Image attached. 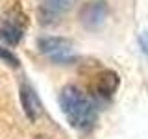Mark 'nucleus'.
<instances>
[{
  "mask_svg": "<svg viewBox=\"0 0 148 139\" xmlns=\"http://www.w3.org/2000/svg\"><path fill=\"white\" fill-rule=\"evenodd\" d=\"M39 52L56 65H71L78 59L72 43L65 37H41L37 41Z\"/></svg>",
  "mask_w": 148,
  "mask_h": 139,
  "instance_id": "nucleus-2",
  "label": "nucleus"
},
{
  "mask_svg": "<svg viewBox=\"0 0 148 139\" xmlns=\"http://www.w3.org/2000/svg\"><path fill=\"white\" fill-rule=\"evenodd\" d=\"M108 13H109V8H108V2H106V0H92V2L85 4V8L82 9L80 21L85 28L96 30V28H100L106 22Z\"/></svg>",
  "mask_w": 148,
  "mask_h": 139,
  "instance_id": "nucleus-5",
  "label": "nucleus"
},
{
  "mask_svg": "<svg viewBox=\"0 0 148 139\" xmlns=\"http://www.w3.org/2000/svg\"><path fill=\"white\" fill-rule=\"evenodd\" d=\"M0 59H4V61L9 63L11 67H18V58L15 54H11L8 48H0Z\"/></svg>",
  "mask_w": 148,
  "mask_h": 139,
  "instance_id": "nucleus-8",
  "label": "nucleus"
},
{
  "mask_svg": "<svg viewBox=\"0 0 148 139\" xmlns=\"http://www.w3.org/2000/svg\"><path fill=\"white\" fill-rule=\"evenodd\" d=\"M34 139H48V137H46V136H35Z\"/></svg>",
  "mask_w": 148,
  "mask_h": 139,
  "instance_id": "nucleus-10",
  "label": "nucleus"
},
{
  "mask_svg": "<svg viewBox=\"0 0 148 139\" xmlns=\"http://www.w3.org/2000/svg\"><path fill=\"white\" fill-rule=\"evenodd\" d=\"M21 102H22V109H24L26 117L32 122L39 119V115L43 113V106H41L39 96L35 95L34 87L30 83H22L21 85Z\"/></svg>",
  "mask_w": 148,
  "mask_h": 139,
  "instance_id": "nucleus-6",
  "label": "nucleus"
},
{
  "mask_svg": "<svg viewBox=\"0 0 148 139\" xmlns=\"http://www.w3.org/2000/svg\"><path fill=\"white\" fill-rule=\"evenodd\" d=\"M59 106H61L63 115L71 122V126H74L76 130L87 132L98 120V111H96L95 102L76 85H65L61 89Z\"/></svg>",
  "mask_w": 148,
  "mask_h": 139,
  "instance_id": "nucleus-1",
  "label": "nucleus"
},
{
  "mask_svg": "<svg viewBox=\"0 0 148 139\" xmlns=\"http://www.w3.org/2000/svg\"><path fill=\"white\" fill-rule=\"evenodd\" d=\"M24 30H26V15H22L21 9L15 8L4 17L2 24H0V41L9 46H15L21 43Z\"/></svg>",
  "mask_w": 148,
  "mask_h": 139,
  "instance_id": "nucleus-3",
  "label": "nucleus"
},
{
  "mask_svg": "<svg viewBox=\"0 0 148 139\" xmlns=\"http://www.w3.org/2000/svg\"><path fill=\"white\" fill-rule=\"evenodd\" d=\"M139 45H141V50L148 56V32H143L139 35Z\"/></svg>",
  "mask_w": 148,
  "mask_h": 139,
  "instance_id": "nucleus-9",
  "label": "nucleus"
},
{
  "mask_svg": "<svg viewBox=\"0 0 148 139\" xmlns=\"http://www.w3.org/2000/svg\"><path fill=\"white\" fill-rule=\"evenodd\" d=\"M76 4V0H43L39 9H37V17L43 26H52L56 22L61 21V17L67 11H71Z\"/></svg>",
  "mask_w": 148,
  "mask_h": 139,
  "instance_id": "nucleus-4",
  "label": "nucleus"
},
{
  "mask_svg": "<svg viewBox=\"0 0 148 139\" xmlns=\"http://www.w3.org/2000/svg\"><path fill=\"white\" fill-rule=\"evenodd\" d=\"M119 85V78L115 72L111 71H104L100 76H96V85H95V91L98 96H104V98H109L111 95L115 93Z\"/></svg>",
  "mask_w": 148,
  "mask_h": 139,
  "instance_id": "nucleus-7",
  "label": "nucleus"
}]
</instances>
